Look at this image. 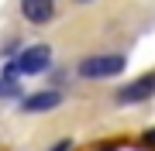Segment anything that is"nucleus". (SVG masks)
Masks as SVG:
<instances>
[{"label":"nucleus","instance_id":"f257e3e1","mask_svg":"<svg viewBox=\"0 0 155 151\" xmlns=\"http://www.w3.org/2000/svg\"><path fill=\"white\" fill-rule=\"evenodd\" d=\"M48 62H52V48L48 45H31V48H24L21 55H17L11 65L4 69V76L7 79H17V76H38L48 69Z\"/></svg>","mask_w":155,"mask_h":151},{"label":"nucleus","instance_id":"f03ea898","mask_svg":"<svg viewBox=\"0 0 155 151\" xmlns=\"http://www.w3.org/2000/svg\"><path fill=\"white\" fill-rule=\"evenodd\" d=\"M124 65H127L124 55H90V58L79 62V76H86V79H107V76L124 72Z\"/></svg>","mask_w":155,"mask_h":151},{"label":"nucleus","instance_id":"7ed1b4c3","mask_svg":"<svg viewBox=\"0 0 155 151\" xmlns=\"http://www.w3.org/2000/svg\"><path fill=\"white\" fill-rule=\"evenodd\" d=\"M148 96H155V72H145L124 90H117V103H145Z\"/></svg>","mask_w":155,"mask_h":151},{"label":"nucleus","instance_id":"20e7f679","mask_svg":"<svg viewBox=\"0 0 155 151\" xmlns=\"http://www.w3.org/2000/svg\"><path fill=\"white\" fill-rule=\"evenodd\" d=\"M62 103V93L59 90H41V93H31L21 100V110L24 113H41V110H55Z\"/></svg>","mask_w":155,"mask_h":151},{"label":"nucleus","instance_id":"39448f33","mask_svg":"<svg viewBox=\"0 0 155 151\" xmlns=\"http://www.w3.org/2000/svg\"><path fill=\"white\" fill-rule=\"evenodd\" d=\"M21 14L31 24H48L55 17V0H21Z\"/></svg>","mask_w":155,"mask_h":151},{"label":"nucleus","instance_id":"423d86ee","mask_svg":"<svg viewBox=\"0 0 155 151\" xmlns=\"http://www.w3.org/2000/svg\"><path fill=\"white\" fill-rule=\"evenodd\" d=\"M69 148H72V141H59V144L52 148V151H69Z\"/></svg>","mask_w":155,"mask_h":151},{"label":"nucleus","instance_id":"0eeeda50","mask_svg":"<svg viewBox=\"0 0 155 151\" xmlns=\"http://www.w3.org/2000/svg\"><path fill=\"white\" fill-rule=\"evenodd\" d=\"M145 141H148V144L155 148V131H148V134H145Z\"/></svg>","mask_w":155,"mask_h":151},{"label":"nucleus","instance_id":"6e6552de","mask_svg":"<svg viewBox=\"0 0 155 151\" xmlns=\"http://www.w3.org/2000/svg\"><path fill=\"white\" fill-rule=\"evenodd\" d=\"M97 151H114V148H110V144H107V148H97Z\"/></svg>","mask_w":155,"mask_h":151},{"label":"nucleus","instance_id":"1a4fd4ad","mask_svg":"<svg viewBox=\"0 0 155 151\" xmlns=\"http://www.w3.org/2000/svg\"><path fill=\"white\" fill-rule=\"evenodd\" d=\"M79 4H86V0H79Z\"/></svg>","mask_w":155,"mask_h":151}]
</instances>
